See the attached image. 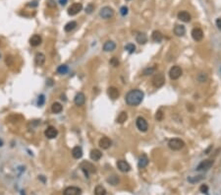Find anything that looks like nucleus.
<instances>
[{
	"instance_id": "24",
	"label": "nucleus",
	"mask_w": 221,
	"mask_h": 195,
	"mask_svg": "<svg viewBox=\"0 0 221 195\" xmlns=\"http://www.w3.org/2000/svg\"><path fill=\"white\" fill-rule=\"evenodd\" d=\"M148 165V158L146 155H142L139 159V163H138V166L140 169H144Z\"/></svg>"
},
{
	"instance_id": "40",
	"label": "nucleus",
	"mask_w": 221,
	"mask_h": 195,
	"mask_svg": "<svg viewBox=\"0 0 221 195\" xmlns=\"http://www.w3.org/2000/svg\"><path fill=\"white\" fill-rule=\"evenodd\" d=\"M200 191L204 194H208V186L206 184H202L201 187H200Z\"/></svg>"
},
{
	"instance_id": "47",
	"label": "nucleus",
	"mask_w": 221,
	"mask_h": 195,
	"mask_svg": "<svg viewBox=\"0 0 221 195\" xmlns=\"http://www.w3.org/2000/svg\"><path fill=\"white\" fill-rule=\"evenodd\" d=\"M38 179H40L43 183H45V177L43 175H40V176H38Z\"/></svg>"
},
{
	"instance_id": "7",
	"label": "nucleus",
	"mask_w": 221,
	"mask_h": 195,
	"mask_svg": "<svg viewBox=\"0 0 221 195\" xmlns=\"http://www.w3.org/2000/svg\"><path fill=\"white\" fill-rule=\"evenodd\" d=\"M214 164V161L211 160V159H208V160H204L201 162L199 164V166L197 167V171H208L211 167L213 166Z\"/></svg>"
},
{
	"instance_id": "30",
	"label": "nucleus",
	"mask_w": 221,
	"mask_h": 195,
	"mask_svg": "<svg viewBox=\"0 0 221 195\" xmlns=\"http://www.w3.org/2000/svg\"><path fill=\"white\" fill-rule=\"evenodd\" d=\"M94 195H106V189L102 185H97L94 189Z\"/></svg>"
},
{
	"instance_id": "22",
	"label": "nucleus",
	"mask_w": 221,
	"mask_h": 195,
	"mask_svg": "<svg viewBox=\"0 0 221 195\" xmlns=\"http://www.w3.org/2000/svg\"><path fill=\"white\" fill-rule=\"evenodd\" d=\"M116 49V43L112 40H108L103 45V50L106 52H109V51H113V50Z\"/></svg>"
},
{
	"instance_id": "8",
	"label": "nucleus",
	"mask_w": 221,
	"mask_h": 195,
	"mask_svg": "<svg viewBox=\"0 0 221 195\" xmlns=\"http://www.w3.org/2000/svg\"><path fill=\"white\" fill-rule=\"evenodd\" d=\"M136 125H137L138 129L142 132H146L148 129V124H147V121L142 116H139L136 119Z\"/></svg>"
},
{
	"instance_id": "19",
	"label": "nucleus",
	"mask_w": 221,
	"mask_h": 195,
	"mask_svg": "<svg viewBox=\"0 0 221 195\" xmlns=\"http://www.w3.org/2000/svg\"><path fill=\"white\" fill-rule=\"evenodd\" d=\"M34 62L38 66H41L43 65L45 62V55L41 52H38L34 56Z\"/></svg>"
},
{
	"instance_id": "26",
	"label": "nucleus",
	"mask_w": 221,
	"mask_h": 195,
	"mask_svg": "<svg viewBox=\"0 0 221 195\" xmlns=\"http://www.w3.org/2000/svg\"><path fill=\"white\" fill-rule=\"evenodd\" d=\"M136 40L140 45H144L147 42V36L144 33H138L137 36H136Z\"/></svg>"
},
{
	"instance_id": "5",
	"label": "nucleus",
	"mask_w": 221,
	"mask_h": 195,
	"mask_svg": "<svg viewBox=\"0 0 221 195\" xmlns=\"http://www.w3.org/2000/svg\"><path fill=\"white\" fill-rule=\"evenodd\" d=\"M99 16L102 19H110L114 16V10L109 6H104L100 9Z\"/></svg>"
},
{
	"instance_id": "12",
	"label": "nucleus",
	"mask_w": 221,
	"mask_h": 195,
	"mask_svg": "<svg viewBox=\"0 0 221 195\" xmlns=\"http://www.w3.org/2000/svg\"><path fill=\"white\" fill-rule=\"evenodd\" d=\"M116 165H117V167L119 169V171H122V173H128V171H130V169H131V166L124 160L118 161Z\"/></svg>"
},
{
	"instance_id": "48",
	"label": "nucleus",
	"mask_w": 221,
	"mask_h": 195,
	"mask_svg": "<svg viewBox=\"0 0 221 195\" xmlns=\"http://www.w3.org/2000/svg\"><path fill=\"white\" fill-rule=\"evenodd\" d=\"M48 85H50V86H51V85H52V80H51V79L48 80Z\"/></svg>"
},
{
	"instance_id": "42",
	"label": "nucleus",
	"mask_w": 221,
	"mask_h": 195,
	"mask_svg": "<svg viewBox=\"0 0 221 195\" xmlns=\"http://www.w3.org/2000/svg\"><path fill=\"white\" fill-rule=\"evenodd\" d=\"M120 14L122 16H126L128 14V7H126V6H122V7L120 8Z\"/></svg>"
},
{
	"instance_id": "49",
	"label": "nucleus",
	"mask_w": 221,
	"mask_h": 195,
	"mask_svg": "<svg viewBox=\"0 0 221 195\" xmlns=\"http://www.w3.org/2000/svg\"><path fill=\"white\" fill-rule=\"evenodd\" d=\"M21 195H26V192H25V190H22V191H21Z\"/></svg>"
},
{
	"instance_id": "52",
	"label": "nucleus",
	"mask_w": 221,
	"mask_h": 195,
	"mask_svg": "<svg viewBox=\"0 0 221 195\" xmlns=\"http://www.w3.org/2000/svg\"><path fill=\"white\" fill-rule=\"evenodd\" d=\"M0 43H1V42H0Z\"/></svg>"
},
{
	"instance_id": "14",
	"label": "nucleus",
	"mask_w": 221,
	"mask_h": 195,
	"mask_svg": "<svg viewBox=\"0 0 221 195\" xmlns=\"http://www.w3.org/2000/svg\"><path fill=\"white\" fill-rule=\"evenodd\" d=\"M192 36L195 42H201L202 38H204V32L200 28H195L193 29L192 31Z\"/></svg>"
},
{
	"instance_id": "6",
	"label": "nucleus",
	"mask_w": 221,
	"mask_h": 195,
	"mask_svg": "<svg viewBox=\"0 0 221 195\" xmlns=\"http://www.w3.org/2000/svg\"><path fill=\"white\" fill-rule=\"evenodd\" d=\"M182 73H183V70L180 66L175 65L169 71V77L171 80H177L182 76Z\"/></svg>"
},
{
	"instance_id": "23",
	"label": "nucleus",
	"mask_w": 221,
	"mask_h": 195,
	"mask_svg": "<svg viewBox=\"0 0 221 195\" xmlns=\"http://www.w3.org/2000/svg\"><path fill=\"white\" fill-rule=\"evenodd\" d=\"M72 156L73 158H75V159H81V158L83 157V150L82 148H81L80 146H76L73 148L72 150Z\"/></svg>"
},
{
	"instance_id": "15",
	"label": "nucleus",
	"mask_w": 221,
	"mask_h": 195,
	"mask_svg": "<svg viewBox=\"0 0 221 195\" xmlns=\"http://www.w3.org/2000/svg\"><path fill=\"white\" fill-rule=\"evenodd\" d=\"M107 95L109 96V98L111 100H116V99L119 98L120 96V93H119V90L115 87H109L107 89Z\"/></svg>"
},
{
	"instance_id": "37",
	"label": "nucleus",
	"mask_w": 221,
	"mask_h": 195,
	"mask_svg": "<svg viewBox=\"0 0 221 195\" xmlns=\"http://www.w3.org/2000/svg\"><path fill=\"white\" fill-rule=\"evenodd\" d=\"M109 63L111 64L113 67H117V66H119V64H120V61L118 60V58H117V57H112V58L110 59Z\"/></svg>"
},
{
	"instance_id": "16",
	"label": "nucleus",
	"mask_w": 221,
	"mask_h": 195,
	"mask_svg": "<svg viewBox=\"0 0 221 195\" xmlns=\"http://www.w3.org/2000/svg\"><path fill=\"white\" fill-rule=\"evenodd\" d=\"M111 144H112L111 140L108 138V137H102V138L99 140L98 145H99L100 148H102L103 150H107L108 148H110Z\"/></svg>"
},
{
	"instance_id": "39",
	"label": "nucleus",
	"mask_w": 221,
	"mask_h": 195,
	"mask_svg": "<svg viewBox=\"0 0 221 195\" xmlns=\"http://www.w3.org/2000/svg\"><path fill=\"white\" fill-rule=\"evenodd\" d=\"M155 119L157 121H161L163 119V111H162V109H159V111H157V112H156V114H155Z\"/></svg>"
},
{
	"instance_id": "21",
	"label": "nucleus",
	"mask_w": 221,
	"mask_h": 195,
	"mask_svg": "<svg viewBox=\"0 0 221 195\" xmlns=\"http://www.w3.org/2000/svg\"><path fill=\"white\" fill-rule=\"evenodd\" d=\"M174 34L177 36H183L186 34V28L183 25H176L174 28Z\"/></svg>"
},
{
	"instance_id": "43",
	"label": "nucleus",
	"mask_w": 221,
	"mask_h": 195,
	"mask_svg": "<svg viewBox=\"0 0 221 195\" xmlns=\"http://www.w3.org/2000/svg\"><path fill=\"white\" fill-rule=\"evenodd\" d=\"M47 6L48 7H55V6H56V3H55L54 0H49V1L47 2Z\"/></svg>"
},
{
	"instance_id": "36",
	"label": "nucleus",
	"mask_w": 221,
	"mask_h": 195,
	"mask_svg": "<svg viewBox=\"0 0 221 195\" xmlns=\"http://www.w3.org/2000/svg\"><path fill=\"white\" fill-rule=\"evenodd\" d=\"M197 80H199V82H201V83H204V82H206V80H208V75H206V73H200L199 76H197Z\"/></svg>"
},
{
	"instance_id": "25",
	"label": "nucleus",
	"mask_w": 221,
	"mask_h": 195,
	"mask_svg": "<svg viewBox=\"0 0 221 195\" xmlns=\"http://www.w3.org/2000/svg\"><path fill=\"white\" fill-rule=\"evenodd\" d=\"M151 38H152L153 42L160 43V42H162V40H163V35H162V33L159 32V31H154V32H152Z\"/></svg>"
},
{
	"instance_id": "3",
	"label": "nucleus",
	"mask_w": 221,
	"mask_h": 195,
	"mask_svg": "<svg viewBox=\"0 0 221 195\" xmlns=\"http://www.w3.org/2000/svg\"><path fill=\"white\" fill-rule=\"evenodd\" d=\"M168 146L171 150L173 151H179L185 147V142L179 138H173L168 142Z\"/></svg>"
},
{
	"instance_id": "17",
	"label": "nucleus",
	"mask_w": 221,
	"mask_h": 195,
	"mask_svg": "<svg viewBox=\"0 0 221 195\" xmlns=\"http://www.w3.org/2000/svg\"><path fill=\"white\" fill-rule=\"evenodd\" d=\"M177 17H178V19L180 20V21L184 23H189L191 21V19H192L191 15L189 14L187 11H180V12L178 13V15H177Z\"/></svg>"
},
{
	"instance_id": "38",
	"label": "nucleus",
	"mask_w": 221,
	"mask_h": 195,
	"mask_svg": "<svg viewBox=\"0 0 221 195\" xmlns=\"http://www.w3.org/2000/svg\"><path fill=\"white\" fill-rule=\"evenodd\" d=\"M86 13H87V14H91L93 13V11L94 10V5L93 3H89L87 5V7H86Z\"/></svg>"
},
{
	"instance_id": "44",
	"label": "nucleus",
	"mask_w": 221,
	"mask_h": 195,
	"mask_svg": "<svg viewBox=\"0 0 221 195\" xmlns=\"http://www.w3.org/2000/svg\"><path fill=\"white\" fill-rule=\"evenodd\" d=\"M215 24H216V27H217V28L221 31V18H218V19L216 20Z\"/></svg>"
},
{
	"instance_id": "46",
	"label": "nucleus",
	"mask_w": 221,
	"mask_h": 195,
	"mask_svg": "<svg viewBox=\"0 0 221 195\" xmlns=\"http://www.w3.org/2000/svg\"><path fill=\"white\" fill-rule=\"evenodd\" d=\"M67 2H68V0H59V3H60L62 6L66 5V4H67Z\"/></svg>"
},
{
	"instance_id": "10",
	"label": "nucleus",
	"mask_w": 221,
	"mask_h": 195,
	"mask_svg": "<svg viewBox=\"0 0 221 195\" xmlns=\"http://www.w3.org/2000/svg\"><path fill=\"white\" fill-rule=\"evenodd\" d=\"M63 195H82V189L77 186H69L65 188Z\"/></svg>"
},
{
	"instance_id": "32",
	"label": "nucleus",
	"mask_w": 221,
	"mask_h": 195,
	"mask_svg": "<svg viewBox=\"0 0 221 195\" xmlns=\"http://www.w3.org/2000/svg\"><path fill=\"white\" fill-rule=\"evenodd\" d=\"M68 70H69L68 66L65 65V64H62V65L58 66V68H57V73L63 75V74H66V73L68 72Z\"/></svg>"
},
{
	"instance_id": "29",
	"label": "nucleus",
	"mask_w": 221,
	"mask_h": 195,
	"mask_svg": "<svg viewBox=\"0 0 221 195\" xmlns=\"http://www.w3.org/2000/svg\"><path fill=\"white\" fill-rule=\"evenodd\" d=\"M77 27V22L75 21H71L67 23V24L65 25V27H64V30H65V32H67V33H69V32L73 31L74 29Z\"/></svg>"
},
{
	"instance_id": "28",
	"label": "nucleus",
	"mask_w": 221,
	"mask_h": 195,
	"mask_svg": "<svg viewBox=\"0 0 221 195\" xmlns=\"http://www.w3.org/2000/svg\"><path fill=\"white\" fill-rule=\"evenodd\" d=\"M127 119H128V113L126 111H122L121 113L118 115V117H117L116 121L118 123H120V124H122V123L125 122Z\"/></svg>"
},
{
	"instance_id": "34",
	"label": "nucleus",
	"mask_w": 221,
	"mask_h": 195,
	"mask_svg": "<svg viewBox=\"0 0 221 195\" xmlns=\"http://www.w3.org/2000/svg\"><path fill=\"white\" fill-rule=\"evenodd\" d=\"M125 50H127L129 53H134L136 50V47L134 43H128L125 45Z\"/></svg>"
},
{
	"instance_id": "51",
	"label": "nucleus",
	"mask_w": 221,
	"mask_h": 195,
	"mask_svg": "<svg viewBox=\"0 0 221 195\" xmlns=\"http://www.w3.org/2000/svg\"><path fill=\"white\" fill-rule=\"evenodd\" d=\"M127 1H130V0H127Z\"/></svg>"
},
{
	"instance_id": "31",
	"label": "nucleus",
	"mask_w": 221,
	"mask_h": 195,
	"mask_svg": "<svg viewBox=\"0 0 221 195\" xmlns=\"http://www.w3.org/2000/svg\"><path fill=\"white\" fill-rule=\"evenodd\" d=\"M107 182L110 183L111 185H117L119 183V178L117 175H111L107 178Z\"/></svg>"
},
{
	"instance_id": "2",
	"label": "nucleus",
	"mask_w": 221,
	"mask_h": 195,
	"mask_svg": "<svg viewBox=\"0 0 221 195\" xmlns=\"http://www.w3.org/2000/svg\"><path fill=\"white\" fill-rule=\"evenodd\" d=\"M80 167H81V169H82V171L85 173V174L87 175V177H89V173H94L96 171V167H94L91 163L87 162V161L81 163Z\"/></svg>"
},
{
	"instance_id": "1",
	"label": "nucleus",
	"mask_w": 221,
	"mask_h": 195,
	"mask_svg": "<svg viewBox=\"0 0 221 195\" xmlns=\"http://www.w3.org/2000/svg\"><path fill=\"white\" fill-rule=\"evenodd\" d=\"M144 97V92L139 90V89H134V90H131L127 93L125 97L126 104L130 107H137L142 102Z\"/></svg>"
},
{
	"instance_id": "13",
	"label": "nucleus",
	"mask_w": 221,
	"mask_h": 195,
	"mask_svg": "<svg viewBox=\"0 0 221 195\" xmlns=\"http://www.w3.org/2000/svg\"><path fill=\"white\" fill-rule=\"evenodd\" d=\"M74 103H75L76 105H79V107L84 105L85 103H86V96H85V94L82 93V92L78 93L75 96V98H74Z\"/></svg>"
},
{
	"instance_id": "11",
	"label": "nucleus",
	"mask_w": 221,
	"mask_h": 195,
	"mask_svg": "<svg viewBox=\"0 0 221 195\" xmlns=\"http://www.w3.org/2000/svg\"><path fill=\"white\" fill-rule=\"evenodd\" d=\"M44 135L48 139H54L55 137H57V135H58V130H57L54 126H49V127H47L46 129H45Z\"/></svg>"
},
{
	"instance_id": "50",
	"label": "nucleus",
	"mask_w": 221,
	"mask_h": 195,
	"mask_svg": "<svg viewBox=\"0 0 221 195\" xmlns=\"http://www.w3.org/2000/svg\"><path fill=\"white\" fill-rule=\"evenodd\" d=\"M2 146H3V141L0 139V147H2Z\"/></svg>"
},
{
	"instance_id": "20",
	"label": "nucleus",
	"mask_w": 221,
	"mask_h": 195,
	"mask_svg": "<svg viewBox=\"0 0 221 195\" xmlns=\"http://www.w3.org/2000/svg\"><path fill=\"white\" fill-rule=\"evenodd\" d=\"M102 157V153L97 149H93L89 153V158L93 161H99Z\"/></svg>"
},
{
	"instance_id": "45",
	"label": "nucleus",
	"mask_w": 221,
	"mask_h": 195,
	"mask_svg": "<svg viewBox=\"0 0 221 195\" xmlns=\"http://www.w3.org/2000/svg\"><path fill=\"white\" fill-rule=\"evenodd\" d=\"M28 6H30V7H36L38 3H36V2H31L30 4H28Z\"/></svg>"
},
{
	"instance_id": "9",
	"label": "nucleus",
	"mask_w": 221,
	"mask_h": 195,
	"mask_svg": "<svg viewBox=\"0 0 221 195\" xmlns=\"http://www.w3.org/2000/svg\"><path fill=\"white\" fill-rule=\"evenodd\" d=\"M82 9H83L82 3H74L68 8V15H70V16L77 15L78 13L82 11Z\"/></svg>"
},
{
	"instance_id": "27",
	"label": "nucleus",
	"mask_w": 221,
	"mask_h": 195,
	"mask_svg": "<svg viewBox=\"0 0 221 195\" xmlns=\"http://www.w3.org/2000/svg\"><path fill=\"white\" fill-rule=\"evenodd\" d=\"M51 111L53 113H60L63 111V105L59 103H53L51 105Z\"/></svg>"
},
{
	"instance_id": "33",
	"label": "nucleus",
	"mask_w": 221,
	"mask_h": 195,
	"mask_svg": "<svg viewBox=\"0 0 221 195\" xmlns=\"http://www.w3.org/2000/svg\"><path fill=\"white\" fill-rule=\"evenodd\" d=\"M204 178L202 175H197V176H189L188 177V181L191 183H195V182H199L200 180H202Z\"/></svg>"
},
{
	"instance_id": "18",
	"label": "nucleus",
	"mask_w": 221,
	"mask_h": 195,
	"mask_svg": "<svg viewBox=\"0 0 221 195\" xmlns=\"http://www.w3.org/2000/svg\"><path fill=\"white\" fill-rule=\"evenodd\" d=\"M41 43H42V38H41V36L40 35H34L30 38V45L34 47H38Z\"/></svg>"
},
{
	"instance_id": "41",
	"label": "nucleus",
	"mask_w": 221,
	"mask_h": 195,
	"mask_svg": "<svg viewBox=\"0 0 221 195\" xmlns=\"http://www.w3.org/2000/svg\"><path fill=\"white\" fill-rule=\"evenodd\" d=\"M44 101H45V98H44V95H40L38 97V105L41 107L43 104H44Z\"/></svg>"
},
{
	"instance_id": "35",
	"label": "nucleus",
	"mask_w": 221,
	"mask_h": 195,
	"mask_svg": "<svg viewBox=\"0 0 221 195\" xmlns=\"http://www.w3.org/2000/svg\"><path fill=\"white\" fill-rule=\"evenodd\" d=\"M156 70V67H148V68H146V69L144 70V75H146V76H147V75H151L153 74L154 72H155Z\"/></svg>"
},
{
	"instance_id": "4",
	"label": "nucleus",
	"mask_w": 221,
	"mask_h": 195,
	"mask_svg": "<svg viewBox=\"0 0 221 195\" xmlns=\"http://www.w3.org/2000/svg\"><path fill=\"white\" fill-rule=\"evenodd\" d=\"M151 83H152L153 87L155 88H160L162 87L165 83V77L162 73H159V74H155L151 80Z\"/></svg>"
}]
</instances>
